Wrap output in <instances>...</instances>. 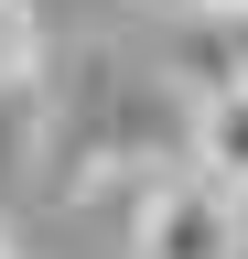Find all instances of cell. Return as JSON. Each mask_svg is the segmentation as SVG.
Listing matches in <instances>:
<instances>
[{"instance_id": "cell-2", "label": "cell", "mask_w": 248, "mask_h": 259, "mask_svg": "<svg viewBox=\"0 0 248 259\" xmlns=\"http://www.w3.org/2000/svg\"><path fill=\"white\" fill-rule=\"evenodd\" d=\"M194 162H205L216 184H237V194H248V87L194 97Z\"/></svg>"}, {"instance_id": "cell-1", "label": "cell", "mask_w": 248, "mask_h": 259, "mask_svg": "<svg viewBox=\"0 0 248 259\" xmlns=\"http://www.w3.org/2000/svg\"><path fill=\"white\" fill-rule=\"evenodd\" d=\"M237 248H248L237 184H216L205 162H183V173H151V184H140L130 259H237Z\"/></svg>"}, {"instance_id": "cell-5", "label": "cell", "mask_w": 248, "mask_h": 259, "mask_svg": "<svg viewBox=\"0 0 248 259\" xmlns=\"http://www.w3.org/2000/svg\"><path fill=\"white\" fill-rule=\"evenodd\" d=\"M0 259H22V248H11V238H0Z\"/></svg>"}, {"instance_id": "cell-4", "label": "cell", "mask_w": 248, "mask_h": 259, "mask_svg": "<svg viewBox=\"0 0 248 259\" xmlns=\"http://www.w3.org/2000/svg\"><path fill=\"white\" fill-rule=\"evenodd\" d=\"M151 11H183V22H194V11H248V0H151Z\"/></svg>"}, {"instance_id": "cell-3", "label": "cell", "mask_w": 248, "mask_h": 259, "mask_svg": "<svg viewBox=\"0 0 248 259\" xmlns=\"http://www.w3.org/2000/svg\"><path fill=\"white\" fill-rule=\"evenodd\" d=\"M43 76V22H33V0H0V97H22Z\"/></svg>"}]
</instances>
